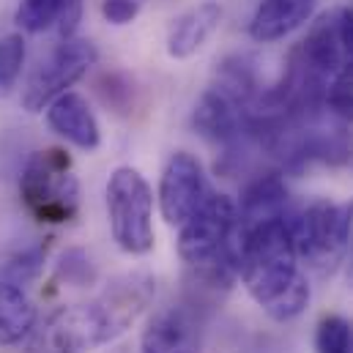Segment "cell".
<instances>
[{
    "label": "cell",
    "instance_id": "1",
    "mask_svg": "<svg viewBox=\"0 0 353 353\" xmlns=\"http://www.w3.org/2000/svg\"><path fill=\"white\" fill-rule=\"evenodd\" d=\"M154 276L126 274L112 279L99 296L55 310L28 337L25 353H88L121 337L151 304Z\"/></svg>",
    "mask_w": 353,
    "mask_h": 353
},
{
    "label": "cell",
    "instance_id": "2",
    "mask_svg": "<svg viewBox=\"0 0 353 353\" xmlns=\"http://www.w3.org/2000/svg\"><path fill=\"white\" fill-rule=\"evenodd\" d=\"M288 214L265 219L247 230H236L241 282L258 307L274 321H293L310 304V285L299 271Z\"/></svg>",
    "mask_w": 353,
    "mask_h": 353
},
{
    "label": "cell",
    "instance_id": "3",
    "mask_svg": "<svg viewBox=\"0 0 353 353\" xmlns=\"http://www.w3.org/2000/svg\"><path fill=\"white\" fill-rule=\"evenodd\" d=\"M178 255L208 285H230L239 274L236 258V203L211 192L203 205L181 225Z\"/></svg>",
    "mask_w": 353,
    "mask_h": 353
},
{
    "label": "cell",
    "instance_id": "4",
    "mask_svg": "<svg viewBox=\"0 0 353 353\" xmlns=\"http://www.w3.org/2000/svg\"><path fill=\"white\" fill-rule=\"evenodd\" d=\"M19 197L41 225L72 222L80 208V181L69 154L61 148L36 151L19 176Z\"/></svg>",
    "mask_w": 353,
    "mask_h": 353
},
{
    "label": "cell",
    "instance_id": "5",
    "mask_svg": "<svg viewBox=\"0 0 353 353\" xmlns=\"http://www.w3.org/2000/svg\"><path fill=\"white\" fill-rule=\"evenodd\" d=\"M299 261L326 274L343 263L353 233V200H315L301 211L288 214Z\"/></svg>",
    "mask_w": 353,
    "mask_h": 353
},
{
    "label": "cell",
    "instance_id": "6",
    "mask_svg": "<svg viewBox=\"0 0 353 353\" xmlns=\"http://www.w3.org/2000/svg\"><path fill=\"white\" fill-rule=\"evenodd\" d=\"M107 219L115 244L126 255H145L154 250V192L140 170H112L107 181Z\"/></svg>",
    "mask_w": 353,
    "mask_h": 353
},
{
    "label": "cell",
    "instance_id": "7",
    "mask_svg": "<svg viewBox=\"0 0 353 353\" xmlns=\"http://www.w3.org/2000/svg\"><path fill=\"white\" fill-rule=\"evenodd\" d=\"M99 61V50L88 39H61V44L36 66L22 88V107L28 112H41L52 99L77 85Z\"/></svg>",
    "mask_w": 353,
    "mask_h": 353
},
{
    "label": "cell",
    "instance_id": "8",
    "mask_svg": "<svg viewBox=\"0 0 353 353\" xmlns=\"http://www.w3.org/2000/svg\"><path fill=\"white\" fill-rule=\"evenodd\" d=\"M211 194L203 165L189 151H176L159 181V211L168 225H183Z\"/></svg>",
    "mask_w": 353,
    "mask_h": 353
},
{
    "label": "cell",
    "instance_id": "9",
    "mask_svg": "<svg viewBox=\"0 0 353 353\" xmlns=\"http://www.w3.org/2000/svg\"><path fill=\"white\" fill-rule=\"evenodd\" d=\"M192 123L205 140H211V143H216L228 151L239 148L247 140V134H244V104H239L233 96H228L214 83L205 88L200 101L194 104Z\"/></svg>",
    "mask_w": 353,
    "mask_h": 353
},
{
    "label": "cell",
    "instance_id": "10",
    "mask_svg": "<svg viewBox=\"0 0 353 353\" xmlns=\"http://www.w3.org/2000/svg\"><path fill=\"white\" fill-rule=\"evenodd\" d=\"M140 353H200V321L186 304L159 310L143 337Z\"/></svg>",
    "mask_w": 353,
    "mask_h": 353
},
{
    "label": "cell",
    "instance_id": "11",
    "mask_svg": "<svg viewBox=\"0 0 353 353\" xmlns=\"http://www.w3.org/2000/svg\"><path fill=\"white\" fill-rule=\"evenodd\" d=\"M47 126L80 151H96L101 143V129L93 110L74 90H66L47 104Z\"/></svg>",
    "mask_w": 353,
    "mask_h": 353
},
{
    "label": "cell",
    "instance_id": "12",
    "mask_svg": "<svg viewBox=\"0 0 353 353\" xmlns=\"http://www.w3.org/2000/svg\"><path fill=\"white\" fill-rule=\"evenodd\" d=\"M299 55L323 77H334L345 63V47H343V30H340V8L323 11L307 30L304 41L296 47Z\"/></svg>",
    "mask_w": 353,
    "mask_h": 353
},
{
    "label": "cell",
    "instance_id": "13",
    "mask_svg": "<svg viewBox=\"0 0 353 353\" xmlns=\"http://www.w3.org/2000/svg\"><path fill=\"white\" fill-rule=\"evenodd\" d=\"M288 200H290V194H288V183H285L282 173L274 170V173H263L255 181H250L236 205V230H247L265 219L288 214L290 211Z\"/></svg>",
    "mask_w": 353,
    "mask_h": 353
},
{
    "label": "cell",
    "instance_id": "14",
    "mask_svg": "<svg viewBox=\"0 0 353 353\" xmlns=\"http://www.w3.org/2000/svg\"><path fill=\"white\" fill-rule=\"evenodd\" d=\"M222 22V6L216 0H203L183 11L168 30V55L183 61L205 47Z\"/></svg>",
    "mask_w": 353,
    "mask_h": 353
},
{
    "label": "cell",
    "instance_id": "15",
    "mask_svg": "<svg viewBox=\"0 0 353 353\" xmlns=\"http://www.w3.org/2000/svg\"><path fill=\"white\" fill-rule=\"evenodd\" d=\"M80 19L83 0H19L14 11V22L25 33H44L55 28L61 39L77 36Z\"/></svg>",
    "mask_w": 353,
    "mask_h": 353
},
{
    "label": "cell",
    "instance_id": "16",
    "mask_svg": "<svg viewBox=\"0 0 353 353\" xmlns=\"http://www.w3.org/2000/svg\"><path fill=\"white\" fill-rule=\"evenodd\" d=\"M315 11V0H261L252 14L250 36L261 44L279 41L299 30Z\"/></svg>",
    "mask_w": 353,
    "mask_h": 353
},
{
    "label": "cell",
    "instance_id": "17",
    "mask_svg": "<svg viewBox=\"0 0 353 353\" xmlns=\"http://www.w3.org/2000/svg\"><path fill=\"white\" fill-rule=\"evenodd\" d=\"M39 312L22 285L0 279V345H19L36 329Z\"/></svg>",
    "mask_w": 353,
    "mask_h": 353
},
{
    "label": "cell",
    "instance_id": "18",
    "mask_svg": "<svg viewBox=\"0 0 353 353\" xmlns=\"http://www.w3.org/2000/svg\"><path fill=\"white\" fill-rule=\"evenodd\" d=\"M318 353H353V321L345 315H326L315 329Z\"/></svg>",
    "mask_w": 353,
    "mask_h": 353
},
{
    "label": "cell",
    "instance_id": "19",
    "mask_svg": "<svg viewBox=\"0 0 353 353\" xmlns=\"http://www.w3.org/2000/svg\"><path fill=\"white\" fill-rule=\"evenodd\" d=\"M44 261H47V250L44 247L22 250V252H17V255H11V258L3 261V265H0V279L25 288L28 282H33L44 271Z\"/></svg>",
    "mask_w": 353,
    "mask_h": 353
},
{
    "label": "cell",
    "instance_id": "20",
    "mask_svg": "<svg viewBox=\"0 0 353 353\" xmlns=\"http://www.w3.org/2000/svg\"><path fill=\"white\" fill-rule=\"evenodd\" d=\"M25 66V39L22 33H6L0 39V96L11 93Z\"/></svg>",
    "mask_w": 353,
    "mask_h": 353
},
{
    "label": "cell",
    "instance_id": "21",
    "mask_svg": "<svg viewBox=\"0 0 353 353\" xmlns=\"http://www.w3.org/2000/svg\"><path fill=\"white\" fill-rule=\"evenodd\" d=\"M326 110H332L334 118L353 123V63H345L326 88Z\"/></svg>",
    "mask_w": 353,
    "mask_h": 353
},
{
    "label": "cell",
    "instance_id": "22",
    "mask_svg": "<svg viewBox=\"0 0 353 353\" xmlns=\"http://www.w3.org/2000/svg\"><path fill=\"white\" fill-rule=\"evenodd\" d=\"M96 90L101 96V101L107 107H112L115 112H129L134 107V85L126 74L121 72H107L101 74V80L96 83Z\"/></svg>",
    "mask_w": 353,
    "mask_h": 353
},
{
    "label": "cell",
    "instance_id": "23",
    "mask_svg": "<svg viewBox=\"0 0 353 353\" xmlns=\"http://www.w3.org/2000/svg\"><path fill=\"white\" fill-rule=\"evenodd\" d=\"M55 274L61 282H69L74 288H83V285H90L96 279V268L90 263V258L83 252V250H66L61 255V261L55 265Z\"/></svg>",
    "mask_w": 353,
    "mask_h": 353
},
{
    "label": "cell",
    "instance_id": "24",
    "mask_svg": "<svg viewBox=\"0 0 353 353\" xmlns=\"http://www.w3.org/2000/svg\"><path fill=\"white\" fill-rule=\"evenodd\" d=\"M140 14V0H101V17L110 25H129Z\"/></svg>",
    "mask_w": 353,
    "mask_h": 353
},
{
    "label": "cell",
    "instance_id": "25",
    "mask_svg": "<svg viewBox=\"0 0 353 353\" xmlns=\"http://www.w3.org/2000/svg\"><path fill=\"white\" fill-rule=\"evenodd\" d=\"M340 30H343L345 58H348V63H353V3L340 8Z\"/></svg>",
    "mask_w": 353,
    "mask_h": 353
},
{
    "label": "cell",
    "instance_id": "26",
    "mask_svg": "<svg viewBox=\"0 0 353 353\" xmlns=\"http://www.w3.org/2000/svg\"><path fill=\"white\" fill-rule=\"evenodd\" d=\"M345 279L353 288V233H351V244H348V258H345Z\"/></svg>",
    "mask_w": 353,
    "mask_h": 353
}]
</instances>
